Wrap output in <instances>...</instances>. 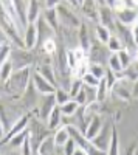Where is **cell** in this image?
I'll return each instance as SVG.
<instances>
[{"mask_svg": "<svg viewBox=\"0 0 138 155\" xmlns=\"http://www.w3.org/2000/svg\"><path fill=\"white\" fill-rule=\"evenodd\" d=\"M30 78H31L30 68H28V67H23V68H19V71L12 73L11 78H9L6 82H8V85H9V88L12 90V92L23 93L25 90H27L28 84L31 82Z\"/></svg>", "mask_w": 138, "mask_h": 155, "instance_id": "1", "label": "cell"}, {"mask_svg": "<svg viewBox=\"0 0 138 155\" xmlns=\"http://www.w3.org/2000/svg\"><path fill=\"white\" fill-rule=\"evenodd\" d=\"M56 11H58V17H59V23L62 25H65V27L68 28H79V25H81V20L76 17V14L68 9L65 5H62L59 3L56 6Z\"/></svg>", "mask_w": 138, "mask_h": 155, "instance_id": "2", "label": "cell"}, {"mask_svg": "<svg viewBox=\"0 0 138 155\" xmlns=\"http://www.w3.org/2000/svg\"><path fill=\"white\" fill-rule=\"evenodd\" d=\"M110 137H112V126H103L101 129V132H99L93 140H92V144L99 149V150H103V152H107L109 149V144H110Z\"/></svg>", "mask_w": 138, "mask_h": 155, "instance_id": "3", "label": "cell"}, {"mask_svg": "<svg viewBox=\"0 0 138 155\" xmlns=\"http://www.w3.org/2000/svg\"><path fill=\"white\" fill-rule=\"evenodd\" d=\"M31 82H33V85H34V88H36V92H39L41 95H54V92H56V87L51 85V84L45 79V78H42L37 71L33 73Z\"/></svg>", "mask_w": 138, "mask_h": 155, "instance_id": "4", "label": "cell"}, {"mask_svg": "<svg viewBox=\"0 0 138 155\" xmlns=\"http://www.w3.org/2000/svg\"><path fill=\"white\" fill-rule=\"evenodd\" d=\"M115 19H113V11L112 8H109L107 5L99 6V12H98V23L106 27L107 30L113 31L115 30Z\"/></svg>", "mask_w": 138, "mask_h": 155, "instance_id": "5", "label": "cell"}, {"mask_svg": "<svg viewBox=\"0 0 138 155\" xmlns=\"http://www.w3.org/2000/svg\"><path fill=\"white\" fill-rule=\"evenodd\" d=\"M28 124H30V116L28 115H23L22 118H19L14 124H12V127L9 129V132L5 135V138L0 141V146H3L5 143H8V141L14 137V135H17L19 132H22V130H25V129H28Z\"/></svg>", "mask_w": 138, "mask_h": 155, "instance_id": "6", "label": "cell"}, {"mask_svg": "<svg viewBox=\"0 0 138 155\" xmlns=\"http://www.w3.org/2000/svg\"><path fill=\"white\" fill-rule=\"evenodd\" d=\"M82 14L92 20V22H98V12H99V5L96 3V0H84L79 5Z\"/></svg>", "mask_w": 138, "mask_h": 155, "instance_id": "7", "label": "cell"}, {"mask_svg": "<svg viewBox=\"0 0 138 155\" xmlns=\"http://www.w3.org/2000/svg\"><path fill=\"white\" fill-rule=\"evenodd\" d=\"M106 51H107V47L99 44V42H93L90 45V50L87 51L89 53V58L92 61V64H101L106 58Z\"/></svg>", "mask_w": 138, "mask_h": 155, "instance_id": "8", "label": "cell"}, {"mask_svg": "<svg viewBox=\"0 0 138 155\" xmlns=\"http://www.w3.org/2000/svg\"><path fill=\"white\" fill-rule=\"evenodd\" d=\"M103 126H104V124H103L101 116H99V115H93V116H92V120H90V123H89V126H87V129L84 130L85 138L92 141L99 132H101Z\"/></svg>", "mask_w": 138, "mask_h": 155, "instance_id": "9", "label": "cell"}, {"mask_svg": "<svg viewBox=\"0 0 138 155\" xmlns=\"http://www.w3.org/2000/svg\"><path fill=\"white\" fill-rule=\"evenodd\" d=\"M136 20H138V14L133 8H124L117 12V22L126 25V27H132Z\"/></svg>", "mask_w": 138, "mask_h": 155, "instance_id": "10", "label": "cell"}, {"mask_svg": "<svg viewBox=\"0 0 138 155\" xmlns=\"http://www.w3.org/2000/svg\"><path fill=\"white\" fill-rule=\"evenodd\" d=\"M127 82H129L127 79L117 81L115 85H113V88H112V92H113L120 99H124V101H129L132 98V88L129 87Z\"/></svg>", "mask_w": 138, "mask_h": 155, "instance_id": "11", "label": "cell"}, {"mask_svg": "<svg viewBox=\"0 0 138 155\" xmlns=\"http://www.w3.org/2000/svg\"><path fill=\"white\" fill-rule=\"evenodd\" d=\"M37 27L36 23H28L27 28H25V37H23V45L27 50H31L36 47L37 44Z\"/></svg>", "mask_w": 138, "mask_h": 155, "instance_id": "12", "label": "cell"}, {"mask_svg": "<svg viewBox=\"0 0 138 155\" xmlns=\"http://www.w3.org/2000/svg\"><path fill=\"white\" fill-rule=\"evenodd\" d=\"M27 6L28 3H25V0H12V8H14V14H16V20L20 22L22 27L27 28Z\"/></svg>", "mask_w": 138, "mask_h": 155, "instance_id": "13", "label": "cell"}, {"mask_svg": "<svg viewBox=\"0 0 138 155\" xmlns=\"http://www.w3.org/2000/svg\"><path fill=\"white\" fill-rule=\"evenodd\" d=\"M56 99H54V95H44V101L41 102V107H39V112H41V118L42 120H47L51 110L56 107Z\"/></svg>", "mask_w": 138, "mask_h": 155, "instance_id": "14", "label": "cell"}, {"mask_svg": "<svg viewBox=\"0 0 138 155\" xmlns=\"http://www.w3.org/2000/svg\"><path fill=\"white\" fill-rule=\"evenodd\" d=\"M41 17V8H39V0H28L27 6V22L36 23Z\"/></svg>", "mask_w": 138, "mask_h": 155, "instance_id": "15", "label": "cell"}, {"mask_svg": "<svg viewBox=\"0 0 138 155\" xmlns=\"http://www.w3.org/2000/svg\"><path fill=\"white\" fill-rule=\"evenodd\" d=\"M115 28L120 31V41L123 42V45L124 44H126L127 47L135 45L133 44V39H132V30H130V27H126V25H123L120 22H115Z\"/></svg>", "mask_w": 138, "mask_h": 155, "instance_id": "16", "label": "cell"}, {"mask_svg": "<svg viewBox=\"0 0 138 155\" xmlns=\"http://www.w3.org/2000/svg\"><path fill=\"white\" fill-rule=\"evenodd\" d=\"M62 113H61V107L59 106H56L53 110H51V113H50V116L47 118V126H48V130H56L58 129V126L62 123Z\"/></svg>", "mask_w": 138, "mask_h": 155, "instance_id": "17", "label": "cell"}, {"mask_svg": "<svg viewBox=\"0 0 138 155\" xmlns=\"http://www.w3.org/2000/svg\"><path fill=\"white\" fill-rule=\"evenodd\" d=\"M79 33H78V37H79V48H82L85 53L90 50V36H89V30H87V25L85 23H81L79 25Z\"/></svg>", "mask_w": 138, "mask_h": 155, "instance_id": "18", "label": "cell"}, {"mask_svg": "<svg viewBox=\"0 0 138 155\" xmlns=\"http://www.w3.org/2000/svg\"><path fill=\"white\" fill-rule=\"evenodd\" d=\"M42 19L45 20V23H47L51 30H58V27H59V17H58L56 8H48V9H45Z\"/></svg>", "mask_w": 138, "mask_h": 155, "instance_id": "19", "label": "cell"}, {"mask_svg": "<svg viewBox=\"0 0 138 155\" xmlns=\"http://www.w3.org/2000/svg\"><path fill=\"white\" fill-rule=\"evenodd\" d=\"M68 140H70V134L67 130V127L56 129V132L53 135V141H54V146L56 147H64Z\"/></svg>", "mask_w": 138, "mask_h": 155, "instance_id": "20", "label": "cell"}, {"mask_svg": "<svg viewBox=\"0 0 138 155\" xmlns=\"http://www.w3.org/2000/svg\"><path fill=\"white\" fill-rule=\"evenodd\" d=\"M107 155H120V138H118V132L115 126H112V137H110Z\"/></svg>", "mask_w": 138, "mask_h": 155, "instance_id": "21", "label": "cell"}, {"mask_svg": "<svg viewBox=\"0 0 138 155\" xmlns=\"http://www.w3.org/2000/svg\"><path fill=\"white\" fill-rule=\"evenodd\" d=\"M37 73H39L42 78H45V79L51 84V85H54L56 88H58V85H56V78H54V70H53V67L51 65H48V64H45V65H42L39 70H36Z\"/></svg>", "mask_w": 138, "mask_h": 155, "instance_id": "22", "label": "cell"}, {"mask_svg": "<svg viewBox=\"0 0 138 155\" xmlns=\"http://www.w3.org/2000/svg\"><path fill=\"white\" fill-rule=\"evenodd\" d=\"M28 137H30V130H28V129H25V130L19 132L17 135H14V137H12V138L8 141V143H9V147H11V149H19V147L23 144V141L27 140Z\"/></svg>", "mask_w": 138, "mask_h": 155, "instance_id": "23", "label": "cell"}, {"mask_svg": "<svg viewBox=\"0 0 138 155\" xmlns=\"http://www.w3.org/2000/svg\"><path fill=\"white\" fill-rule=\"evenodd\" d=\"M12 70H14V64H12L11 59L3 62L2 65H0V82H6L12 74Z\"/></svg>", "mask_w": 138, "mask_h": 155, "instance_id": "24", "label": "cell"}, {"mask_svg": "<svg viewBox=\"0 0 138 155\" xmlns=\"http://www.w3.org/2000/svg\"><path fill=\"white\" fill-rule=\"evenodd\" d=\"M95 31H96V37H98V42L103 44V45H107L109 39L112 37V31L107 30L106 27H103V25H96L95 27Z\"/></svg>", "mask_w": 138, "mask_h": 155, "instance_id": "25", "label": "cell"}, {"mask_svg": "<svg viewBox=\"0 0 138 155\" xmlns=\"http://www.w3.org/2000/svg\"><path fill=\"white\" fill-rule=\"evenodd\" d=\"M61 107V113H62V116H71V115H74L78 112V109H79V104L74 99H70V101H67L65 104H62V106H59Z\"/></svg>", "mask_w": 138, "mask_h": 155, "instance_id": "26", "label": "cell"}, {"mask_svg": "<svg viewBox=\"0 0 138 155\" xmlns=\"http://www.w3.org/2000/svg\"><path fill=\"white\" fill-rule=\"evenodd\" d=\"M107 92H109L107 84H106V81H104V79H101V81H99V84H98V87L95 88V101H96V102L104 101V99H106Z\"/></svg>", "mask_w": 138, "mask_h": 155, "instance_id": "27", "label": "cell"}, {"mask_svg": "<svg viewBox=\"0 0 138 155\" xmlns=\"http://www.w3.org/2000/svg\"><path fill=\"white\" fill-rule=\"evenodd\" d=\"M107 50L110 51V53H113V54H117L118 51H121L123 50V42L120 41V37H117V36H112L110 39H109V42H107Z\"/></svg>", "mask_w": 138, "mask_h": 155, "instance_id": "28", "label": "cell"}, {"mask_svg": "<svg viewBox=\"0 0 138 155\" xmlns=\"http://www.w3.org/2000/svg\"><path fill=\"white\" fill-rule=\"evenodd\" d=\"M117 56H118V59H120L121 67L124 68V71H126V68H129V67H130V64H132V56L129 54V51H127V50H124V48H123L121 51H118Z\"/></svg>", "mask_w": 138, "mask_h": 155, "instance_id": "29", "label": "cell"}, {"mask_svg": "<svg viewBox=\"0 0 138 155\" xmlns=\"http://www.w3.org/2000/svg\"><path fill=\"white\" fill-rule=\"evenodd\" d=\"M89 73L93 74L99 81L104 79V76H106V70H104V67L101 65V64H90L89 65Z\"/></svg>", "mask_w": 138, "mask_h": 155, "instance_id": "30", "label": "cell"}, {"mask_svg": "<svg viewBox=\"0 0 138 155\" xmlns=\"http://www.w3.org/2000/svg\"><path fill=\"white\" fill-rule=\"evenodd\" d=\"M54 99H56V104L58 106H62V104H65L67 101H70V95L65 88H56V92H54Z\"/></svg>", "mask_w": 138, "mask_h": 155, "instance_id": "31", "label": "cell"}, {"mask_svg": "<svg viewBox=\"0 0 138 155\" xmlns=\"http://www.w3.org/2000/svg\"><path fill=\"white\" fill-rule=\"evenodd\" d=\"M109 68L113 71V73H117V74H121V73L124 71V68L121 67L120 59H118L117 54H112V56L109 58Z\"/></svg>", "mask_w": 138, "mask_h": 155, "instance_id": "32", "label": "cell"}, {"mask_svg": "<svg viewBox=\"0 0 138 155\" xmlns=\"http://www.w3.org/2000/svg\"><path fill=\"white\" fill-rule=\"evenodd\" d=\"M11 56V45L9 42H2L0 44V65L3 62H6Z\"/></svg>", "mask_w": 138, "mask_h": 155, "instance_id": "33", "label": "cell"}, {"mask_svg": "<svg viewBox=\"0 0 138 155\" xmlns=\"http://www.w3.org/2000/svg\"><path fill=\"white\" fill-rule=\"evenodd\" d=\"M87 73H89V64H87V61L85 62H81L79 65L73 70V74L76 76V79H82Z\"/></svg>", "mask_w": 138, "mask_h": 155, "instance_id": "34", "label": "cell"}, {"mask_svg": "<svg viewBox=\"0 0 138 155\" xmlns=\"http://www.w3.org/2000/svg\"><path fill=\"white\" fill-rule=\"evenodd\" d=\"M44 51L47 54H54L56 53V51H58V45L54 42V39H51V37L45 39V41H44Z\"/></svg>", "mask_w": 138, "mask_h": 155, "instance_id": "35", "label": "cell"}, {"mask_svg": "<svg viewBox=\"0 0 138 155\" xmlns=\"http://www.w3.org/2000/svg\"><path fill=\"white\" fill-rule=\"evenodd\" d=\"M118 74L117 73H113L110 68L109 70H106V76H104V81H106V84H107V88L109 90H112L113 88V85H115V82L118 81V78H117Z\"/></svg>", "mask_w": 138, "mask_h": 155, "instance_id": "36", "label": "cell"}, {"mask_svg": "<svg viewBox=\"0 0 138 155\" xmlns=\"http://www.w3.org/2000/svg\"><path fill=\"white\" fill-rule=\"evenodd\" d=\"M81 81H82V84H85L87 87H90V88H96L98 84H99V79H96V78L93 74H90V73H87Z\"/></svg>", "mask_w": 138, "mask_h": 155, "instance_id": "37", "label": "cell"}, {"mask_svg": "<svg viewBox=\"0 0 138 155\" xmlns=\"http://www.w3.org/2000/svg\"><path fill=\"white\" fill-rule=\"evenodd\" d=\"M81 88H82V82H81V79H74V81L71 82V85H70V90H68L70 98L73 99L74 96L79 93V90H81Z\"/></svg>", "mask_w": 138, "mask_h": 155, "instance_id": "38", "label": "cell"}, {"mask_svg": "<svg viewBox=\"0 0 138 155\" xmlns=\"http://www.w3.org/2000/svg\"><path fill=\"white\" fill-rule=\"evenodd\" d=\"M20 153L22 155H33V147H31V141L30 137L23 141V144L20 146Z\"/></svg>", "mask_w": 138, "mask_h": 155, "instance_id": "39", "label": "cell"}, {"mask_svg": "<svg viewBox=\"0 0 138 155\" xmlns=\"http://www.w3.org/2000/svg\"><path fill=\"white\" fill-rule=\"evenodd\" d=\"M76 143L70 138L67 143H65V146H64V155H73L74 153V150H76Z\"/></svg>", "mask_w": 138, "mask_h": 155, "instance_id": "40", "label": "cell"}, {"mask_svg": "<svg viewBox=\"0 0 138 155\" xmlns=\"http://www.w3.org/2000/svg\"><path fill=\"white\" fill-rule=\"evenodd\" d=\"M73 99L76 101L79 106H81V104L84 106V104H85V101H87V93H85V90H84V88H81V90H79V93H78L76 96H74Z\"/></svg>", "mask_w": 138, "mask_h": 155, "instance_id": "41", "label": "cell"}, {"mask_svg": "<svg viewBox=\"0 0 138 155\" xmlns=\"http://www.w3.org/2000/svg\"><path fill=\"white\" fill-rule=\"evenodd\" d=\"M124 8H127V5H126L124 0H115L113 5H112V11H115V12H118V11H121Z\"/></svg>", "mask_w": 138, "mask_h": 155, "instance_id": "42", "label": "cell"}, {"mask_svg": "<svg viewBox=\"0 0 138 155\" xmlns=\"http://www.w3.org/2000/svg\"><path fill=\"white\" fill-rule=\"evenodd\" d=\"M130 30H132V39H133V44L135 45H138V20L130 27Z\"/></svg>", "mask_w": 138, "mask_h": 155, "instance_id": "43", "label": "cell"}, {"mask_svg": "<svg viewBox=\"0 0 138 155\" xmlns=\"http://www.w3.org/2000/svg\"><path fill=\"white\" fill-rule=\"evenodd\" d=\"M59 3H61V0H45V6H47V9H48V8H56Z\"/></svg>", "mask_w": 138, "mask_h": 155, "instance_id": "44", "label": "cell"}, {"mask_svg": "<svg viewBox=\"0 0 138 155\" xmlns=\"http://www.w3.org/2000/svg\"><path fill=\"white\" fill-rule=\"evenodd\" d=\"M5 135H6V132H5V126H3V123H2V118H0V141L5 138Z\"/></svg>", "mask_w": 138, "mask_h": 155, "instance_id": "45", "label": "cell"}, {"mask_svg": "<svg viewBox=\"0 0 138 155\" xmlns=\"http://www.w3.org/2000/svg\"><path fill=\"white\" fill-rule=\"evenodd\" d=\"M132 96H133V98H138V79L135 81V84H133V87H132Z\"/></svg>", "mask_w": 138, "mask_h": 155, "instance_id": "46", "label": "cell"}, {"mask_svg": "<svg viewBox=\"0 0 138 155\" xmlns=\"http://www.w3.org/2000/svg\"><path fill=\"white\" fill-rule=\"evenodd\" d=\"M73 155H89L84 149H81V147H76V150H74V153Z\"/></svg>", "mask_w": 138, "mask_h": 155, "instance_id": "47", "label": "cell"}, {"mask_svg": "<svg viewBox=\"0 0 138 155\" xmlns=\"http://www.w3.org/2000/svg\"><path fill=\"white\" fill-rule=\"evenodd\" d=\"M135 150H136V147H135V146H130V147L127 149V153H126V155H136Z\"/></svg>", "mask_w": 138, "mask_h": 155, "instance_id": "48", "label": "cell"}, {"mask_svg": "<svg viewBox=\"0 0 138 155\" xmlns=\"http://www.w3.org/2000/svg\"><path fill=\"white\" fill-rule=\"evenodd\" d=\"M65 2H68L71 6H74V8H78L79 5H78V0H65Z\"/></svg>", "mask_w": 138, "mask_h": 155, "instance_id": "49", "label": "cell"}, {"mask_svg": "<svg viewBox=\"0 0 138 155\" xmlns=\"http://www.w3.org/2000/svg\"><path fill=\"white\" fill-rule=\"evenodd\" d=\"M5 155H22V153H20V150H16V149H12L11 152H8V153H5Z\"/></svg>", "mask_w": 138, "mask_h": 155, "instance_id": "50", "label": "cell"}, {"mask_svg": "<svg viewBox=\"0 0 138 155\" xmlns=\"http://www.w3.org/2000/svg\"><path fill=\"white\" fill-rule=\"evenodd\" d=\"M104 2H106V5H107L109 8H112V5H113V2H115V0H104Z\"/></svg>", "mask_w": 138, "mask_h": 155, "instance_id": "51", "label": "cell"}, {"mask_svg": "<svg viewBox=\"0 0 138 155\" xmlns=\"http://www.w3.org/2000/svg\"><path fill=\"white\" fill-rule=\"evenodd\" d=\"M96 3H98L99 6H103V5H106V2H104V0H96Z\"/></svg>", "mask_w": 138, "mask_h": 155, "instance_id": "52", "label": "cell"}, {"mask_svg": "<svg viewBox=\"0 0 138 155\" xmlns=\"http://www.w3.org/2000/svg\"><path fill=\"white\" fill-rule=\"evenodd\" d=\"M82 2H84V0H78V5H81Z\"/></svg>", "mask_w": 138, "mask_h": 155, "instance_id": "53", "label": "cell"}, {"mask_svg": "<svg viewBox=\"0 0 138 155\" xmlns=\"http://www.w3.org/2000/svg\"><path fill=\"white\" fill-rule=\"evenodd\" d=\"M135 59H136V61H138V51H136V54H135Z\"/></svg>", "mask_w": 138, "mask_h": 155, "instance_id": "54", "label": "cell"}, {"mask_svg": "<svg viewBox=\"0 0 138 155\" xmlns=\"http://www.w3.org/2000/svg\"><path fill=\"white\" fill-rule=\"evenodd\" d=\"M51 155H54V153H51Z\"/></svg>", "mask_w": 138, "mask_h": 155, "instance_id": "55", "label": "cell"}]
</instances>
